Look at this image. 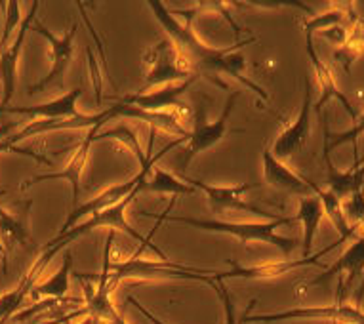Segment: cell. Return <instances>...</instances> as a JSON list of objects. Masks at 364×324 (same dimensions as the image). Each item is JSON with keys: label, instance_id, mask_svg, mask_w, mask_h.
<instances>
[{"label": "cell", "instance_id": "29", "mask_svg": "<svg viewBox=\"0 0 364 324\" xmlns=\"http://www.w3.org/2000/svg\"><path fill=\"white\" fill-rule=\"evenodd\" d=\"M364 134V114L357 117V122L353 124V128L346 130L341 134H332L328 128V122H324V147L328 151H334L336 147L346 144H353V151H355V162L353 166H360L364 158H358V138Z\"/></svg>", "mask_w": 364, "mask_h": 324}, {"label": "cell", "instance_id": "5", "mask_svg": "<svg viewBox=\"0 0 364 324\" xmlns=\"http://www.w3.org/2000/svg\"><path fill=\"white\" fill-rule=\"evenodd\" d=\"M239 97V92H231L229 97L225 99V105H223V111L214 122H208L206 119V97H203L197 105V117H195V128L189 134V145L183 155L179 156L178 161V170L179 172H186V168L189 166V162L198 156L204 151L212 149L214 145H218L221 139L227 136V122L231 119V113L235 109V102Z\"/></svg>", "mask_w": 364, "mask_h": 324}, {"label": "cell", "instance_id": "20", "mask_svg": "<svg viewBox=\"0 0 364 324\" xmlns=\"http://www.w3.org/2000/svg\"><path fill=\"white\" fill-rule=\"evenodd\" d=\"M340 273H347V279L343 282V288H341V294L351 288L353 282L360 279L364 275V237H358L351 247L347 248L346 252L341 254L338 261H336L330 269H326V273H323L321 276H316L307 284V286H318V284H328L336 275Z\"/></svg>", "mask_w": 364, "mask_h": 324}, {"label": "cell", "instance_id": "22", "mask_svg": "<svg viewBox=\"0 0 364 324\" xmlns=\"http://www.w3.org/2000/svg\"><path fill=\"white\" fill-rule=\"evenodd\" d=\"M117 117H126V119H138L145 124H149L153 130H164L168 134H178L179 138L189 139V130L183 128V124L179 122L178 117L173 113H149V111H141L138 107H132V105H122L117 103L114 105Z\"/></svg>", "mask_w": 364, "mask_h": 324}, {"label": "cell", "instance_id": "9", "mask_svg": "<svg viewBox=\"0 0 364 324\" xmlns=\"http://www.w3.org/2000/svg\"><path fill=\"white\" fill-rule=\"evenodd\" d=\"M181 180L187 181L189 185H193L197 191L204 193V197L208 200V206L212 208L214 214L221 216L225 212H248V214H254V216H263L269 217V220H275L273 214H269L267 210H263L259 206L250 205L246 202L245 193L254 189V187H259V183H245V185H235V187H220V185H210V183H204L203 180H195V178H186L181 176Z\"/></svg>", "mask_w": 364, "mask_h": 324}, {"label": "cell", "instance_id": "21", "mask_svg": "<svg viewBox=\"0 0 364 324\" xmlns=\"http://www.w3.org/2000/svg\"><path fill=\"white\" fill-rule=\"evenodd\" d=\"M324 162H326V185L328 191L334 193L338 198H349L358 191H364V166H353V168L341 172L334 166L330 158V151L324 147Z\"/></svg>", "mask_w": 364, "mask_h": 324}, {"label": "cell", "instance_id": "27", "mask_svg": "<svg viewBox=\"0 0 364 324\" xmlns=\"http://www.w3.org/2000/svg\"><path fill=\"white\" fill-rule=\"evenodd\" d=\"M364 54V18L357 16L353 19V23L349 25V33H347V38L343 46H341L338 52H334V58L340 61L346 72H349L351 69V63L357 58Z\"/></svg>", "mask_w": 364, "mask_h": 324}, {"label": "cell", "instance_id": "32", "mask_svg": "<svg viewBox=\"0 0 364 324\" xmlns=\"http://www.w3.org/2000/svg\"><path fill=\"white\" fill-rule=\"evenodd\" d=\"M214 290H215V292H218V294H220L221 301H223V311H225V324H237V320H235L233 301H231L229 290L225 288V284H223V281L215 282ZM239 324H245V323H242V318H240Z\"/></svg>", "mask_w": 364, "mask_h": 324}, {"label": "cell", "instance_id": "15", "mask_svg": "<svg viewBox=\"0 0 364 324\" xmlns=\"http://www.w3.org/2000/svg\"><path fill=\"white\" fill-rule=\"evenodd\" d=\"M263 180L267 185L275 187L279 191L299 195V197H309L315 185V181L299 176L290 166L282 164V161L275 158L271 155L269 147H263Z\"/></svg>", "mask_w": 364, "mask_h": 324}, {"label": "cell", "instance_id": "1", "mask_svg": "<svg viewBox=\"0 0 364 324\" xmlns=\"http://www.w3.org/2000/svg\"><path fill=\"white\" fill-rule=\"evenodd\" d=\"M147 8L153 12L156 21L162 25V29L166 31L168 38L178 46V50L186 58L187 63L191 65L195 75H198V77L204 75L210 82L220 86L221 90H227V85L221 82L218 75H229V77L237 78L239 82H242L257 97H262V102H269L267 92L263 90L259 85H256V82H252L250 78L245 75L246 58L245 54L239 52V48H242V46L256 43V36H250V38H245V40H237L229 48H214V46L203 43L195 35L191 21H186V25L179 23L162 2L151 0V2H147Z\"/></svg>", "mask_w": 364, "mask_h": 324}, {"label": "cell", "instance_id": "6", "mask_svg": "<svg viewBox=\"0 0 364 324\" xmlns=\"http://www.w3.org/2000/svg\"><path fill=\"white\" fill-rule=\"evenodd\" d=\"M144 61L147 65L144 78V92L151 86L170 85L176 80L183 82L195 75L191 65L187 63L186 58L181 55L178 46L170 38H164L161 43H156L153 48L147 50Z\"/></svg>", "mask_w": 364, "mask_h": 324}, {"label": "cell", "instance_id": "10", "mask_svg": "<svg viewBox=\"0 0 364 324\" xmlns=\"http://www.w3.org/2000/svg\"><path fill=\"white\" fill-rule=\"evenodd\" d=\"M305 90L304 99H301V109H299L298 117L290 126H287L281 132V136L273 141L271 145V155L279 158V161H287L298 155L301 147L307 144L311 136V114H313V88H311L309 78L305 77Z\"/></svg>", "mask_w": 364, "mask_h": 324}, {"label": "cell", "instance_id": "35", "mask_svg": "<svg viewBox=\"0 0 364 324\" xmlns=\"http://www.w3.org/2000/svg\"><path fill=\"white\" fill-rule=\"evenodd\" d=\"M86 54H88V63L90 69L94 71V85H96V94H97V102H102V82H100V72H97V65L96 60H94V54H92V50H86Z\"/></svg>", "mask_w": 364, "mask_h": 324}, {"label": "cell", "instance_id": "18", "mask_svg": "<svg viewBox=\"0 0 364 324\" xmlns=\"http://www.w3.org/2000/svg\"><path fill=\"white\" fill-rule=\"evenodd\" d=\"M84 88L77 86L63 96L55 97L48 103H41V105H31V107H2V114L14 113V114H27L31 119H42V120H63L77 117L78 109L77 103L82 97Z\"/></svg>", "mask_w": 364, "mask_h": 324}, {"label": "cell", "instance_id": "36", "mask_svg": "<svg viewBox=\"0 0 364 324\" xmlns=\"http://www.w3.org/2000/svg\"><path fill=\"white\" fill-rule=\"evenodd\" d=\"M105 324H128V323H126V318L122 317L117 309H111L107 317H105Z\"/></svg>", "mask_w": 364, "mask_h": 324}, {"label": "cell", "instance_id": "39", "mask_svg": "<svg viewBox=\"0 0 364 324\" xmlns=\"http://www.w3.org/2000/svg\"><path fill=\"white\" fill-rule=\"evenodd\" d=\"M71 315H65V317H58L54 320H48V323H42V324H63V323H69L71 320Z\"/></svg>", "mask_w": 364, "mask_h": 324}, {"label": "cell", "instance_id": "24", "mask_svg": "<svg viewBox=\"0 0 364 324\" xmlns=\"http://www.w3.org/2000/svg\"><path fill=\"white\" fill-rule=\"evenodd\" d=\"M313 195H315V197L321 200L324 214L330 217V222H332L334 229L338 231V234H340L338 244L346 242L347 239H351L353 234H355V229L357 227H351V225L347 223L346 214H343V200L336 197L334 193H330L328 189L318 187L316 183L313 185Z\"/></svg>", "mask_w": 364, "mask_h": 324}, {"label": "cell", "instance_id": "25", "mask_svg": "<svg viewBox=\"0 0 364 324\" xmlns=\"http://www.w3.org/2000/svg\"><path fill=\"white\" fill-rule=\"evenodd\" d=\"M73 273V252L65 250V259L54 275L50 276L48 281L35 284L31 294L33 298H44V300H61L69 290V281H71Z\"/></svg>", "mask_w": 364, "mask_h": 324}, {"label": "cell", "instance_id": "12", "mask_svg": "<svg viewBox=\"0 0 364 324\" xmlns=\"http://www.w3.org/2000/svg\"><path fill=\"white\" fill-rule=\"evenodd\" d=\"M117 119V111H114V105L107 107L105 111H100L96 114H82L78 113L77 117L73 119H63V120H33L29 126H25L21 132L14 134V136H8V138L2 139L4 145H14L18 141H23L29 136H36V134L44 132H55V130H80V128H92L100 126L102 128L107 120Z\"/></svg>", "mask_w": 364, "mask_h": 324}, {"label": "cell", "instance_id": "11", "mask_svg": "<svg viewBox=\"0 0 364 324\" xmlns=\"http://www.w3.org/2000/svg\"><path fill=\"white\" fill-rule=\"evenodd\" d=\"M100 130V126L92 128L88 132V136L80 141L77 149L73 151L71 158L67 161L65 168L60 170V172H52V174H41L35 176V178H29L21 183V191L29 189V187L36 185V183H42V181H52V180H65L71 183V193H73V208H77L78 200H80V183H82V174L84 168H86V162H88L90 149H92V144L96 141V134Z\"/></svg>", "mask_w": 364, "mask_h": 324}, {"label": "cell", "instance_id": "31", "mask_svg": "<svg viewBox=\"0 0 364 324\" xmlns=\"http://www.w3.org/2000/svg\"><path fill=\"white\" fill-rule=\"evenodd\" d=\"M2 8H6V23H4V33H2V38H0V54L6 50V44L10 40V36H12L14 29L18 27L19 23V8L21 4L19 2H2Z\"/></svg>", "mask_w": 364, "mask_h": 324}, {"label": "cell", "instance_id": "26", "mask_svg": "<svg viewBox=\"0 0 364 324\" xmlns=\"http://www.w3.org/2000/svg\"><path fill=\"white\" fill-rule=\"evenodd\" d=\"M141 193H155V195H170V197H189V195H195L197 189L193 185H189L187 181L179 180L170 172H164L162 168L155 166V174L151 180H145L141 183Z\"/></svg>", "mask_w": 364, "mask_h": 324}, {"label": "cell", "instance_id": "33", "mask_svg": "<svg viewBox=\"0 0 364 324\" xmlns=\"http://www.w3.org/2000/svg\"><path fill=\"white\" fill-rule=\"evenodd\" d=\"M351 23H353V21H351ZM351 23H349V25H351ZM347 33H349V27H346V25H334V27H330V29L321 31L318 35L324 36V38H328L330 43L340 44V46H343V43H346V38H347Z\"/></svg>", "mask_w": 364, "mask_h": 324}, {"label": "cell", "instance_id": "34", "mask_svg": "<svg viewBox=\"0 0 364 324\" xmlns=\"http://www.w3.org/2000/svg\"><path fill=\"white\" fill-rule=\"evenodd\" d=\"M128 303H130L132 307H134V309H136V311H139L141 313V315H144L145 318H149V323L151 324H166V323H162L161 318L156 317V315H153V313L149 311V309H145L144 306H141V303H139L138 301V298H134V296H128Z\"/></svg>", "mask_w": 364, "mask_h": 324}, {"label": "cell", "instance_id": "2", "mask_svg": "<svg viewBox=\"0 0 364 324\" xmlns=\"http://www.w3.org/2000/svg\"><path fill=\"white\" fill-rule=\"evenodd\" d=\"M113 240L114 231H111L105 250H103L102 273L96 276V294L111 298L117 284L120 281H124V279H183V281L206 282L210 286H215V282H218V273L220 271L172 264V261H166V259L164 261H153V259L139 258V254H134L132 258H128L122 264H111Z\"/></svg>", "mask_w": 364, "mask_h": 324}, {"label": "cell", "instance_id": "41", "mask_svg": "<svg viewBox=\"0 0 364 324\" xmlns=\"http://www.w3.org/2000/svg\"><path fill=\"white\" fill-rule=\"evenodd\" d=\"M0 119H2V111H0ZM0 122H2V120H0Z\"/></svg>", "mask_w": 364, "mask_h": 324}, {"label": "cell", "instance_id": "7", "mask_svg": "<svg viewBox=\"0 0 364 324\" xmlns=\"http://www.w3.org/2000/svg\"><path fill=\"white\" fill-rule=\"evenodd\" d=\"M256 300L250 301L242 315V323H277V320H287V318H321V320H330L332 324H364V313L360 307L347 306V303H330L324 307H296L290 311L267 313V315H254L250 317L252 307Z\"/></svg>", "mask_w": 364, "mask_h": 324}, {"label": "cell", "instance_id": "17", "mask_svg": "<svg viewBox=\"0 0 364 324\" xmlns=\"http://www.w3.org/2000/svg\"><path fill=\"white\" fill-rule=\"evenodd\" d=\"M305 50H307V55H309L311 67H313V71H315L318 86H321V90H323V96H321V99L316 103V111L321 113L324 107V103L328 102V99H336L341 107L346 109V113L351 117L353 122H357V111L353 107V103L347 99L346 94H341L338 85H336V78L334 75H332V71L326 67V63L321 61V58L316 54L315 44H313V33H309V31H305Z\"/></svg>", "mask_w": 364, "mask_h": 324}, {"label": "cell", "instance_id": "14", "mask_svg": "<svg viewBox=\"0 0 364 324\" xmlns=\"http://www.w3.org/2000/svg\"><path fill=\"white\" fill-rule=\"evenodd\" d=\"M41 8V2H33V8L31 12L27 14V18L21 21L19 25L18 35H16V40L10 48H6L2 54H0V82H2V103H0V109L8 107V103L14 97V92H16V80H18V61L19 55H21V48H23L25 35L27 31L33 27V21L36 19V12Z\"/></svg>", "mask_w": 364, "mask_h": 324}, {"label": "cell", "instance_id": "23", "mask_svg": "<svg viewBox=\"0 0 364 324\" xmlns=\"http://www.w3.org/2000/svg\"><path fill=\"white\" fill-rule=\"evenodd\" d=\"M323 205H321V200H318L315 195L299 198L298 216H296V220H299L301 225H304V242H301L304 252H301V258H311L313 240H315L316 231H318V225H321V220H323Z\"/></svg>", "mask_w": 364, "mask_h": 324}, {"label": "cell", "instance_id": "38", "mask_svg": "<svg viewBox=\"0 0 364 324\" xmlns=\"http://www.w3.org/2000/svg\"><path fill=\"white\" fill-rule=\"evenodd\" d=\"M0 259H2V275H8V256L4 252V248L0 247Z\"/></svg>", "mask_w": 364, "mask_h": 324}, {"label": "cell", "instance_id": "40", "mask_svg": "<svg viewBox=\"0 0 364 324\" xmlns=\"http://www.w3.org/2000/svg\"><path fill=\"white\" fill-rule=\"evenodd\" d=\"M94 324H102V320H100V318H96V320H94Z\"/></svg>", "mask_w": 364, "mask_h": 324}, {"label": "cell", "instance_id": "3", "mask_svg": "<svg viewBox=\"0 0 364 324\" xmlns=\"http://www.w3.org/2000/svg\"><path fill=\"white\" fill-rule=\"evenodd\" d=\"M141 216L156 217L159 225L162 222H176L183 223V225H191V227L203 229V231H208V233L231 234V237H237L242 242H252V240L265 242V244L279 248L282 256H290L296 250V247H298V240L296 239H288V237H282V234L277 233V229L282 227V225L298 222L296 217H275V220H269L265 223H231L221 222V220H197V217L170 216L168 210L164 214H161V216H151L149 212L141 210Z\"/></svg>", "mask_w": 364, "mask_h": 324}, {"label": "cell", "instance_id": "30", "mask_svg": "<svg viewBox=\"0 0 364 324\" xmlns=\"http://www.w3.org/2000/svg\"><path fill=\"white\" fill-rule=\"evenodd\" d=\"M343 214L351 227L364 225V191L355 193L347 200H343Z\"/></svg>", "mask_w": 364, "mask_h": 324}, {"label": "cell", "instance_id": "4", "mask_svg": "<svg viewBox=\"0 0 364 324\" xmlns=\"http://www.w3.org/2000/svg\"><path fill=\"white\" fill-rule=\"evenodd\" d=\"M183 141H187V139L179 138V139H176V141H172L170 145H166V147H162V151H159L156 155L151 156L149 162H147L145 166H141L138 174L134 176V178H130V180L124 181V183H119V185L107 187L105 191H102L100 195H96V197L90 198L88 202H82V205H78L77 208H73V210L69 212V216H67L65 223L61 225L60 233L58 234L67 233V231L75 227V225H77V223L80 222L82 217L96 216V214H100V212L107 210V208H111V206H114V205H119L120 200H124V198L128 197V195H130V193L134 191L136 187L141 185V183L147 180V174H149L151 170H153V164H155V162L159 161V158H161V156L164 155L166 151L176 149V147L183 144Z\"/></svg>", "mask_w": 364, "mask_h": 324}, {"label": "cell", "instance_id": "16", "mask_svg": "<svg viewBox=\"0 0 364 324\" xmlns=\"http://www.w3.org/2000/svg\"><path fill=\"white\" fill-rule=\"evenodd\" d=\"M31 200H27L23 208L18 214H10L0 206V247L4 252L14 250L16 247H21L27 252H35L36 242L29 231V208Z\"/></svg>", "mask_w": 364, "mask_h": 324}, {"label": "cell", "instance_id": "28", "mask_svg": "<svg viewBox=\"0 0 364 324\" xmlns=\"http://www.w3.org/2000/svg\"><path fill=\"white\" fill-rule=\"evenodd\" d=\"M38 275H41V271L35 269V267H31L29 273L19 281V284L16 288L6 292L4 296H0V320H2V318H10V320H12V317L16 315V311H18V307L21 306L25 298L31 294V288L35 286V281Z\"/></svg>", "mask_w": 364, "mask_h": 324}, {"label": "cell", "instance_id": "13", "mask_svg": "<svg viewBox=\"0 0 364 324\" xmlns=\"http://www.w3.org/2000/svg\"><path fill=\"white\" fill-rule=\"evenodd\" d=\"M198 80V75H193L179 85H168L161 90L155 92H141V94H130V96L119 97L117 103L122 105H132L141 111H149V113H168V109H186V105L179 103V97L183 96L189 88Z\"/></svg>", "mask_w": 364, "mask_h": 324}, {"label": "cell", "instance_id": "37", "mask_svg": "<svg viewBox=\"0 0 364 324\" xmlns=\"http://www.w3.org/2000/svg\"><path fill=\"white\" fill-rule=\"evenodd\" d=\"M363 300H364V275H363V281H360V284H358V288L355 290V301H353V306L360 307Z\"/></svg>", "mask_w": 364, "mask_h": 324}, {"label": "cell", "instance_id": "19", "mask_svg": "<svg viewBox=\"0 0 364 324\" xmlns=\"http://www.w3.org/2000/svg\"><path fill=\"white\" fill-rule=\"evenodd\" d=\"M332 244L328 248H324L323 252L311 256V258H299V259H282V261H267V264L257 265V267H240L235 261H229L231 269L220 271L218 273V281H225V279H269V276H279L288 271L298 269V267H305V265H318V258L323 254L330 252Z\"/></svg>", "mask_w": 364, "mask_h": 324}, {"label": "cell", "instance_id": "8", "mask_svg": "<svg viewBox=\"0 0 364 324\" xmlns=\"http://www.w3.org/2000/svg\"><path fill=\"white\" fill-rule=\"evenodd\" d=\"M31 29L35 31V33H38L41 36H44V38L48 40L50 48H52V67H50V72L44 78H41L36 85L27 88V94H29V96H35V94L46 90L48 86L55 85V82H60V80L63 82V75H65L67 67L71 63L73 50H75V36H77L78 33V25L73 23L63 36H55L54 33H52L46 25L41 23L38 19L33 21V27H31Z\"/></svg>", "mask_w": 364, "mask_h": 324}]
</instances>
